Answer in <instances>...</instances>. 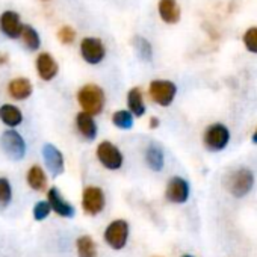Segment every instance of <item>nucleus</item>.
Instances as JSON below:
<instances>
[{"label":"nucleus","mask_w":257,"mask_h":257,"mask_svg":"<svg viewBox=\"0 0 257 257\" xmlns=\"http://www.w3.org/2000/svg\"><path fill=\"white\" fill-rule=\"evenodd\" d=\"M77 101L83 112H86L92 116L98 115L103 112V107L106 103L104 91L95 83L83 85L77 92Z\"/></svg>","instance_id":"nucleus-1"},{"label":"nucleus","mask_w":257,"mask_h":257,"mask_svg":"<svg viewBox=\"0 0 257 257\" xmlns=\"http://www.w3.org/2000/svg\"><path fill=\"white\" fill-rule=\"evenodd\" d=\"M0 147L13 161H22L26 155V143L23 137L14 128H10V131H5L2 134V137H0Z\"/></svg>","instance_id":"nucleus-2"},{"label":"nucleus","mask_w":257,"mask_h":257,"mask_svg":"<svg viewBox=\"0 0 257 257\" xmlns=\"http://www.w3.org/2000/svg\"><path fill=\"white\" fill-rule=\"evenodd\" d=\"M95 156L98 159V162L106 168V170H110V171H116L122 167V162H124V156L122 153L119 152V149L112 144L110 141H101L98 146H97V150H95Z\"/></svg>","instance_id":"nucleus-3"},{"label":"nucleus","mask_w":257,"mask_h":257,"mask_svg":"<svg viewBox=\"0 0 257 257\" xmlns=\"http://www.w3.org/2000/svg\"><path fill=\"white\" fill-rule=\"evenodd\" d=\"M149 94L155 103L159 106H170L177 94V86L171 80H164V79H156L150 82L149 86Z\"/></svg>","instance_id":"nucleus-4"},{"label":"nucleus","mask_w":257,"mask_h":257,"mask_svg":"<svg viewBox=\"0 0 257 257\" xmlns=\"http://www.w3.org/2000/svg\"><path fill=\"white\" fill-rule=\"evenodd\" d=\"M128 239V222L124 219L112 221L104 230V240L113 249H122Z\"/></svg>","instance_id":"nucleus-5"},{"label":"nucleus","mask_w":257,"mask_h":257,"mask_svg":"<svg viewBox=\"0 0 257 257\" xmlns=\"http://www.w3.org/2000/svg\"><path fill=\"white\" fill-rule=\"evenodd\" d=\"M80 55L86 64L97 65L106 58V47L100 38L86 37L80 41Z\"/></svg>","instance_id":"nucleus-6"},{"label":"nucleus","mask_w":257,"mask_h":257,"mask_svg":"<svg viewBox=\"0 0 257 257\" xmlns=\"http://www.w3.org/2000/svg\"><path fill=\"white\" fill-rule=\"evenodd\" d=\"M106 204V197L101 188L98 186H86L82 192V207L83 212L95 216L98 215Z\"/></svg>","instance_id":"nucleus-7"},{"label":"nucleus","mask_w":257,"mask_h":257,"mask_svg":"<svg viewBox=\"0 0 257 257\" xmlns=\"http://www.w3.org/2000/svg\"><path fill=\"white\" fill-rule=\"evenodd\" d=\"M228 140H230V132L222 124H212L204 132V146L212 152H219L225 149Z\"/></svg>","instance_id":"nucleus-8"},{"label":"nucleus","mask_w":257,"mask_h":257,"mask_svg":"<svg viewBox=\"0 0 257 257\" xmlns=\"http://www.w3.org/2000/svg\"><path fill=\"white\" fill-rule=\"evenodd\" d=\"M252 185H254V176L246 168L234 171L228 179V191L237 198L246 195L251 191Z\"/></svg>","instance_id":"nucleus-9"},{"label":"nucleus","mask_w":257,"mask_h":257,"mask_svg":"<svg viewBox=\"0 0 257 257\" xmlns=\"http://www.w3.org/2000/svg\"><path fill=\"white\" fill-rule=\"evenodd\" d=\"M23 26L20 14L16 11H5L0 16V31L11 40H17L22 35Z\"/></svg>","instance_id":"nucleus-10"},{"label":"nucleus","mask_w":257,"mask_h":257,"mask_svg":"<svg viewBox=\"0 0 257 257\" xmlns=\"http://www.w3.org/2000/svg\"><path fill=\"white\" fill-rule=\"evenodd\" d=\"M43 158L47 170L50 171L52 176H59L64 173V155L58 147L53 144H44L43 147Z\"/></svg>","instance_id":"nucleus-11"},{"label":"nucleus","mask_w":257,"mask_h":257,"mask_svg":"<svg viewBox=\"0 0 257 257\" xmlns=\"http://www.w3.org/2000/svg\"><path fill=\"white\" fill-rule=\"evenodd\" d=\"M35 68H37L38 76L44 82L53 80L59 73V65L50 53H40L35 61Z\"/></svg>","instance_id":"nucleus-12"},{"label":"nucleus","mask_w":257,"mask_h":257,"mask_svg":"<svg viewBox=\"0 0 257 257\" xmlns=\"http://www.w3.org/2000/svg\"><path fill=\"white\" fill-rule=\"evenodd\" d=\"M168 201L182 204L188 200L189 197V185L185 179L182 177H173L168 185H167V192H165Z\"/></svg>","instance_id":"nucleus-13"},{"label":"nucleus","mask_w":257,"mask_h":257,"mask_svg":"<svg viewBox=\"0 0 257 257\" xmlns=\"http://www.w3.org/2000/svg\"><path fill=\"white\" fill-rule=\"evenodd\" d=\"M47 201H49L52 210L55 213H58L59 216H62V218H73L74 213H76L74 207L68 201H65V198L59 194L58 188H50L49 189Z\"/></svg>","instance_id":"nucleus-14"},{"label":"nucleus","mask_w":257,"mask_h":257,"mask_svg":"<svg viewBox=\"0 0 257 257\" xmlns=\"http://www.w3.org/2000/svg\"><path fill=\"white\" fill-rule=\"evenodd\" d=\"M76 127H77V131L79 134L86 140V141H94L97 138V132H98V128H97V122L94 119L92 115L86 113V112H79L76 115Z\"/></svg>","instance_id":"nucleus-15"},{"label":"nucleus","mask_w":257,"mask_h":257,"mask_svg":"<svg viewBox=\"0 0 257 257\" xmlns=\"http://www.w3.org/2000/svg\"><path fill=\"white\" fill-rule=\"evenodd\" d=\"M8 92L14 100H26L32 95L34 85L26 77H17L8 83Z\"/></svg>","instance_id":"nucleus-16"},{"label":"nucleus","mask_w":257,"mask_h":257,"mask_svg":"<svg viewBox=\"0 0 257 257\" xmlns=\"http://www.w3.org/2000/svg\"><path fill=\"white\" fill-rule=\"evenodd\" d=\"M158 11L161 19L168 25H176L180 20V7L177 0H159Z\"/></svg>","instance_id":"nucleus-17"},{"label":"nucleus","mask_w":257,"mask_h":257,"mask_svg":"<svg viewBox=\"0 0 257 257\" xmlns=\"http://www.w3.org/2000/svg\"><path fill=\"white\" fill-rule=\"evenodd\" d=\"M0 121L5 125H8L10 128H16L23 122V113L20 107L7 103L0 106Z\"/></svg>","instance_id":"nucleus-18"},{"label":"nucleus","mask_w":257,"mask_h":257,"mask_svg":"<svg viewBox=\"0 0 257 257\" xmlns=\"http://www.w3.org/2000/svg\"><path fill=\"white\" fill-rule=\"evenodd\" d=\"M127 106H128V110L135 116H143L146 113V103H144V95H143L141 88L135 86L127 92Z\"/></svg>","instance_id":"nucleus-19"},{"label":"nucleus","mask_w":257,"mask_h":257,"mask_svg":"<svg viewBox=\"0 0 257 257\" xmlns=\"http://www.w3.org/2000/svg\"><path fill=\"white\" fill-rule=\"evenodd\" d=\"M28 183L34 191H44L47 188V176L40 165H34L28 171Z\"/></svg>","instance_id":"nucleus-20"},{"label":"nucleus","mask_w":257,"mask_h":257,"mask_svg":"<svg viewBox=\"0 0 257 257\" xmlns=\"http://www.w3.org/2000/svg\"><path fill=\"white\" fill-rule=\"evenodd\" d=\"M146 162L150 170L153 171H161L165 164L164 152L158 146H150L146 152Z\"/></svg>","instance_id":"nucleus-21"},{"label":"nucleus","mask_w":257,"mask_h":257,"mask_svg":"<svg viewBox=\"0 0 257 257\" xmlns=\"http://www.w3.org/2000/svg\"><path fill=\"white\" fill-rule=\"evenodd\" d=\"M22 40H23V44L31 50V52H35L41 47V38H40V34L37 32L35 28H32L31 25H25L23 26V31H22Z\"/></svg>","instance_id":"nucleus-22"},{"label":"nucleus","mask_w":257,"mask_h":257,"mask_svg":"<svg viewBox=\"0 0 257 257\" xmlns=\"http://www.w3.org/2000/svg\"><path fill=\"white\" fill-rule=\"evenodd\" d=\"M76 245L79 257H97V245L91 236H80Z\"/></svg>","instance_id":"nucleus-23"},{"label":"nucleus","mask_w":257,"mask_h":257,"mask_svg":"<svg viewBox=\"0 0 257 257\" xmlns=\"http://www.w3.org/2000/svg\"><path fill=\"white\" fill-rule=\"evenodd\" d=\"M112 122L121 131H128V128L134 127V115L131 110H116L112 115Z\"/></svg>","instance_id":"nucleus-24"},{"label":"nucleus","mask_w":257,"mask_h":257,"mask_svg":"<svg viewBox=\"0 0 257 257\" xmlns=\"http://www.w3.org/2000/svg\"><path fill=\"white\" fill-rule=\"evenodd\" d=\"M135 49H137L138 56L143 61L150 62L153 59V47L150 41H147L144 37H135Z\"/></svg>","instance_id":"nucleus-25"},{"label":"nucleus","mask_w":257,"mask_h":257,"mask_svg":"<svg viewBox=\"0 0 257 257\" xmlns=\"http://www.w3.org/2000/svg\"><path fill=\"white\" fill-rule=\"evenodd\" d=\"M13 200V188L7 177H0V207H7Z\"/></svg>","instance_id":"nucleus-26"},{"label":"nucleus","mask_w":257,"mask_h":257,"mask_svg":"<svg viewBox=\"0 0 257 257\" xmlns=\"http://www.w3.org/2000/svg\"><path fill=\"white\" fill-rule=\"evenodd\" d=\"M50 204L49 201H38L35 206H34V218L37 221H44L49 215H50Z\"/></svg>","instance_id":"nucleus-27"},{"label":"nucleus","mask_w":257,"mask_h":257,"mask_svg":"<svg viewBox=\"0 0 257 257\" xmlns=\"http://www.w3.org/2000/svg\"><path fill=\"white\" fill-rule=\"evenodd\" d=\"M243 43H245V47L252 52V53H257V28H251L245 32L243 35Z\"/></svg>","instance_id":"nucleus-28"},{"label":"nucleus","mask_w":257,"mask_h":257,"mask_svg":"<svg viewBox=\"0 0 257 257\" xmlns=\"http://www.w3.org/2000/svg\"><path fill=\"white\" fill-rule=\"evenodd\" d=\"M58 38L62 44H71L74 43L76 40V31L71 28V26H62L59 31H58Z\"/></svg>","instance_id":"nucleus-29"},{"label":"nucleus","mask_w":257,"mask_h":257,"mask_svg":"<svg viewBox=\"0 0 257 257\" xmlns=\"http://www.w3.org/2000/svg\"><path fill=\"white\" fill-rule=\"evenodd\" d=\"M158 125H159V118L152 116V118H150V127H152V128H156Z\"/></svg>","instance_id":"nucleus-30"},{"label":"nucleus","mask_w":257,"mask_h":257,"mask_svg":"<svg viewBox=\"0 0 257 257\" xmlns=\"http://www.w3.org/2000/svg\"><path fill=\"white\" fill-rule=\"evenodd\" d=\"M7 61H8V55H2V56H0V64H7Z\"/></svg>","instance_id":"nucleus-31"},{"label":"nucleus","mask_w":257,"mask_h":257,"mask_svg":"<svg viewBox=\"0 0 257 257\" xmlns=\"http://www.w3.org/2000/svg\"><path fill=\"white\" fill-rule=\"evenodd\" d=\"M252 143H255L257 144V131L254 132V135H252Z\"/></svg>","instance_id":"nucleus-32"},{"label":"nucleus","mask_w":257,"mask_h":257,"mask_svg":"<svg viewBox=\"0 0 257 257\" xmlns=\"http://www.w3.org/2000/svg\"><path fill=\"white\" fill-rule=\"evenodd\" d=\"M183 257H192V255H183Z\"/></svg>","instance_id":"nucleus-33"}]
</instances>
